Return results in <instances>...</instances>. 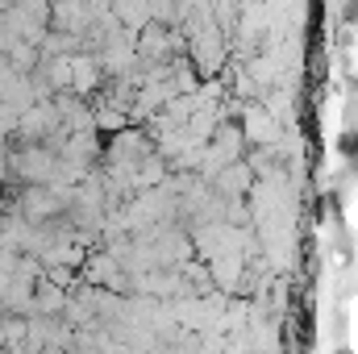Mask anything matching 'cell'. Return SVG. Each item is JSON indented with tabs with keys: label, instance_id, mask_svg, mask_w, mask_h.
Listing matches in <instances>:
<instances>
[{
	"label": "cell",
	"instance_id": "cell-1",
	"mask_svg": "<svg viewBox=\"0 0 358 354\" xmlns=\"http://www.w3.org/2000/svg\"><path fill=\"white\" fill-rule=\"evenodd\" d=\"M34 309H38V313H59V309H67V296L59 292V283L38 279V288H34Z\"/></svg>",
	"mask_w": 358,
	"mask_h": 354
},
{
	"label": "cell",
	"instance_id": "cell-2",
	"mask_svg": "<svg viewBox=\"0 0 358 354\" xmlns=\"http://www.w3.org/2000/svg\"><path fill=\"white\" fill-rule=\"evenodd\" d=\"M100 129H113V134H117V129H125L121 108H104V113H100Z\"/></svg>",
	"mask_w": 358,
	"mask_h": 354
}]
</instances>
